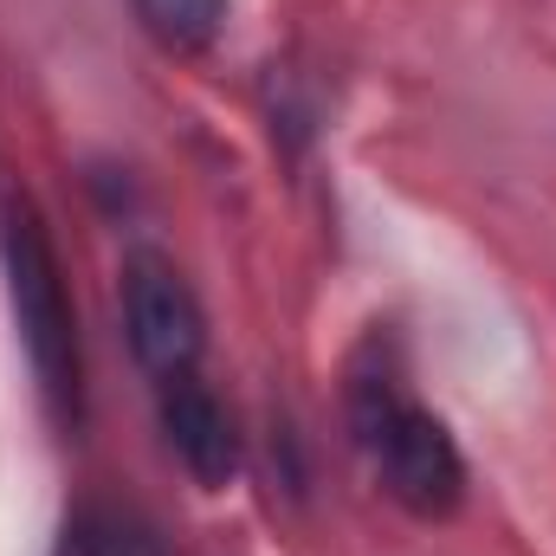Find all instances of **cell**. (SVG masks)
Segmentation results:
<instances>
[{
    "instance_id": "obj_1",
    "label": "cell",
    "mask_w": 556,
    "mask_h": 556,
    "mask_svg": "<svg viewBox=\"0 0 556 556\" xmlns=\"http://www.w3.org/2000/svg\"><path fill=\"white\" fill-rule=\"evenodd\" d=\"M343 415H350V440L369 459V472L382 479V492L395 505H408L415 518H446L466 492V459L453 446V433L420 408L402 382V369L369 350L350 382H343Z\"/></svg>"
},
{
    "instance_id": "obj_5",
    "label": "cell",
    "mask_w": 556,
    "mask_h": 556,
    "mask_svg": "<svg viewBox=\"0 0 556 556\" xmlns=\"http://www.w3.org/2000/svg\"><path fill=\"white\" fill-rule=\"evenodd\" d=\"M137 13L162 46H201L220 26V0H137Z\"/></svg>"
},
{
    "instance_id": "obj_3",
    "label": "cell",
    "mask_w": 556,
    "mask_h": 556,
    "mask_svg": "<svg viewBox=\"0 0 556 556\" xmlns=\"http://www.w3.org/2000/svg\"><path fill=\"white\" fill-rule=\"evenodd\" d=\"M124 324H130V350L155 382L194 376L201 350H207V317L188 291V278L175 273L168 260L137 253L124 266Z\"/></svg>"
},
{
    "instance_id": "obj_2",
    "label": "cell",
    "mask_w": 556,
    "mask_h": 556,
    "mask_svg": "<svg viewBox=\"0 0 556 556\" xmlns=\"http://www.w3.org/2000/svg\"><path fill=\"white\" fill-rule=\"evenodd\" d=\"M0 260H7V291H13V317L33 356V376L46 389V408L59 427H78V324H72V298L59 278V253L39 227V214L26 201H0Z\"/></svg>"
},
{
    "instance_id": "obj_4",
    "label": "cell",
    "mask_w": 556,
    "mask_h": 556,
    "mask_svg": "<svg viewBox=\"0 0 556 556\" xmlns=\"http://www.w3.org/2000/svg\"><path fill=\"white\" fill-rule=\"evenodd\" d=\"M155 389H162V433H168L175 459L201 485H227L233 466H240V433H233V415L220 408V395L201 376H175V382H155Z\"/></svg>"
}]
</instances>
